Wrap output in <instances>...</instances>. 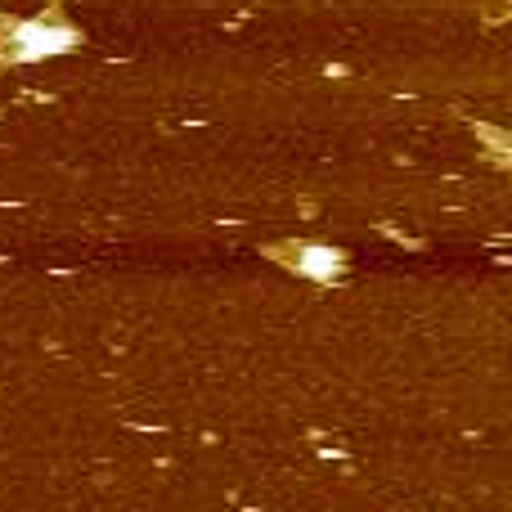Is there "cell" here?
<instances>
[{"label":"cell","instance_id":"obj_1","mask_svg":"<svg viewBox=\"0 0 512 512\" xmlns=\"http://www.w3.org/2000/svg\"><path fill=\"white\" fill-rule=\"evenodd\" d=\"M72 41H77V36H72V27H59V23H23L14 32L18 59H50V54L68 50Z\"/></svg>","mask_w":512,"mask_h":512},{"label":"cell","instance_id":"obj_2","mask_svg":"<svg viewBox=\"0 0 512 512\" xmlns=\"http://www.w3.org/2000/svg\"><path fill=\"white\" fill-rule=\"evenodd\" d=\"M301 270L315 274V279H328V274L337 270V252H328V248H306V252H301Z\"/></svg>","mask_w":512,"mask_h":512}]
</instances>
